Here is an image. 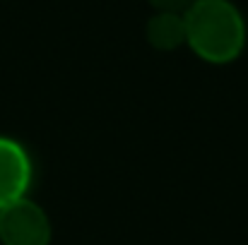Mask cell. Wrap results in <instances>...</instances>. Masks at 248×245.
<instances>
[{"label":"cell","mask_w":248,"mask_h":245,"mask_svg":"<svg viewBox=\"0 0 248 245\" xmlns=\"http://www.w3.org/2000/svg\"><path fill=\"white\" fill-rule=\"evenodd\" d=\"M183 22L188 46L207 63H229L246 43L244 17L227 0H193Z\"/></svg>","instance_id":"1"},{"label":"cell","mask_w":248,"mask_h":245,"mask_svg":"<svg viewBox=\"0 0 248 245\" xmlns=\"http://www.w3.org/2000/svg\"><path fill=\"white\" fill-rule=\"evenodd\" d=\"M53 224L44 207L24 197L0 209V243L2 245H51Z\"/></svg>","instance_id":"2"},{"label":"cell","mask_w":248,"mask_h":245,"mask_svg":"<svg viewBox=\"0 0 248 245\" xmlns=\"http://www.w3.org/2000/svg\"><path fill=\"white\" fill-rule=\"evenodd\" d=\"M34 183V161L27 147L0 135V209L24 200Z\"/></svg>","instance_id":"3"},{"label":"cell","mask_w":248,"mask_h":245,"mask_svg":"<svg viewBox=\"0 0 248 245\" xmlns=\"http://www.w3.org/2000/svg\"><path fill=\"white\" fill-rule=\"evenodd\" d=\"M147 41L159 51H173L186 41V22L178 12H159L147 24Z\"/></svg>","instance_id":"4"},{"label":"cell","mask_w":248,"mask_h":245,"mask_svg":"<svg viewBox=\"0 0 248 245\" xmlns=\"http://www.w3.org/2000/svg\"><path fill=\"white\" fill-rule=\"evenodd\" d=\"M155 7H159V12H178V10H188L193 5V0H150Z\"/></svg>","instance_id":"5"}]
</instances>
